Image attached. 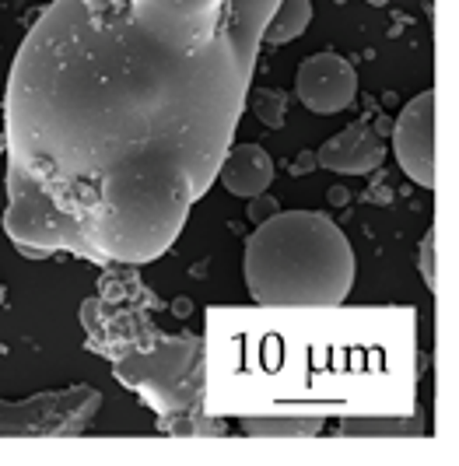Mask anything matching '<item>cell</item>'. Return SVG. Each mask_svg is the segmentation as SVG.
Wrapping results in <instances>:
<instances>
[{
  "label": "cell",
  "mask_w": 459,
  "mask_h": 466,
  "mask_svg": "<svg viewBox=\"0 0 459 466\" xmlns=\"http://www.w3.org/2000/svg\"><path fill=\"white\" fill-rule=\"evenodd\" d=\"M207 414H411L403 309H242L210 319Z\"/></svg>",
  "instance_id": "2"
},
{
  "label": "cell",
  "mask_w": 459,
  "mask_h": 466,
  "mask_svg": "<svg viewBox=\"0 0 459 466\" xmlns=\"http://www.w3.org/2000/svg\"><path fill=\"white\" fill-rule=\"evenodd\" d=\"M246 102L253 106V113L263 119L267 127H274V130L277 127H284V95L280 92H270V88H253Z\"/></svg>",
  "instance_id": "14"
},
{
  "label": "cell",
  "mask_w": 459,
  "mask_h": 466,
  "mask_svg": "<svg viewBox=\"0 0 459 466\" xmlns=\"http://www.w3.org/2000/svg\"><path fill=\"white\" fill-rule=\"evenodd\" d=\"M316 165H320L316 162V155H299V158H295V172H299V176L301 172H312Z\"/></svg>",
  "instance_id": "17"
},
{
  "label": "cell",
  "mask_w": 459,
  "mask_h": 466,
  "mask_svg": "<svg viewBox=\"0 0 459 466\" xmlns=\"http://www.w3.org/2000/svg\"><path fill=\"white\" fill-rule=\"evenodd\" d=\"M274 214H277L274 197H263V193H260V197L250 200V221H256V225H260V221H267V218H274Z\"/></svg>",
  "instance_id": "16"
},
{
  "label": "cell",
  "mask_w": 459,
  "mask_h": 466,
  "mask_svg": "<svg viewBox=\"0 0 459 466\" xmlns=\"http://www.w3.org/2000/svg\"><path fill=\"white\" fill-rule=\"evenodd\" d=\"M102 397L92 386H70L60 393L0 400V439H67L81 435L98 414Z\"/></svg>",
  "instance_id": "5"
},
{
  "label": "cell",
  "mask_w": 459,
  "mask_h": 466,
  "mask_svg": "<svg viewBox=\"0 0 459 466\" xmlns=\"http://www.w3.org/2000/svg\"><path fill=\"white\" fill-rule=\"evenodd\" d=\"M312 22V0H277L274 15L263 25V43L284 46L291 39H299Z\"/></svg>",
  "instance_id": "13"
},
{
  "label": "cell",
  "mask_w": 459,
  "mask_h": 466,
  "mask_svg": "<svg viewBox=\"0 0 459 466\" xmlns=\"http://www.w3.org/2000/svg\"><path fill=\"white\" fill-rule=\"evenodd\" d=\"M4 295H7V291H4V284H0V305H4Z\"/></svg>",
  "instance_id": "20"
},
{
  "label": "cell",
  "mask_w": 459,
  "mask_h": 466,
  "mask_svg": "<svg viewBox=\"0 0 459 466\" xmlns=\"http://www.w3.org/2000/svg\"><path fill=\"white\" fill-rule=\"evenodd\" d=\"M341 435H347V439H354V435H362V439H386V435H421L424 431V420H421V414L417 410H411V414H358V418H347L341 428H337Z\"/></svg>",
  "instance_id": "12"
},
{
  "label": "cell",
  "mask_w": 459,
  "mask_h": 466,
  "mask_svg": "<svg viewBox=\"0 0 459 466\" xmlns=\"http://www.w3.org/2000/svg\"><path fill=\"white\" fill-rule=\"evenodd\" d=\"M274 7L229 0L193 32L130 0H53L4 95V228L25 257H165L229 155Z\"/></svg>",
  "instance_id": "1"
},
{
  "label": "cell",
  "mask_w": 459,
  "mask_h": 466,
  "mask_svg": "<svg viewBox=\"0 0 459 466\" xmlns=\"http://www.w3.org/2000/svg\"><path fill=\"white\" fill-rule=\"evenodd\" d=\"M295 95L316 116L344 113L358 95V70L351 67V60H344L341 53H316L299 64Z\"/></svg>",
  "instance_id": "7"
},
{
  "label": "cell",
  "mask_w": 459,
  "mask_h": 466,
  "mask_svg": "<svg viewBox=\"0 0 459 466\" xmlns=\"http://www.w3.org/2000/svg\"><path fill=\"white\" fill-rule=\"evenodd\" d=\"M344 189H330V200H333V204H344Z\"/></svg>",
  "instance_id": "18"
},
{
  "label": "cell",
  "mask_w": 459,
  "mask_h": 466,
  "mask_svg": "<svg viewBox=\"0 0 459 466\" xmlns=\"http://www.w3.org/2000/svg\"><path fill=\"white\" fill-rule=\"evenodd\" d=\"M382 158H386V144L368 123L347 127L344 134L330 137L316 151V162L326 172H341V176H368L382 165Z\"/></svg>",
  "instance_id": "8"
},
{
  "label": "cell",
  "mask_w": 459,
  "mask_h": 466,
  "mask_svg": "<svg viewBox=\"0 0 459 466\" xmlns=\"http://www.w3.org/2000/svg\"><path fill=\"white\" fill-rule=\"evenodd\" d=\"M218 176H221L229 193L242 197V200H253L260 193H267V187L274 183V162L260 144H239V147H229Z\"/></svg>",
  "instance_id": "9"
},
{
  "label": "cell",
  "mask_w": 459,
  "mask_h": 466,
  "mask_svg": "<svg viewBox=\"0 0 459 466\" xmlns=\"http://www.w3.org/2000/svg\"><path fill=\"white\" fill-rule=\"evenodd\" d=\"M396 162L417 187L435 189V92H421L393 123Z\"/></svg>",
  "instance_id": "6"
},
{
  "label": "cell",
  "mask_w": 459,
  "mask_h": 466,
  "mask_svg": "<svg viewBox=\"0 0 459 466\" xmlns=\"http://www.w3.org/2000/svg\"><path fill=\"white\" fill-rule=\"evenodd\" d=\"M242 278L263 309H337L354 284V253L333 218L277 210L250 235Z\"/></svg>",
  "instance_id": "3"
},
{
  "label": "cell",
  "mask_w": 459,
  "mask_h": 466,
  "mask_svg": "<svg viewBox=\"0 0 459 466\" xmlns=\"http://www.w3.org/2000/svg\"><path fill=\"white\" fill-rule=\"evenodd\" d=\"M435 246H438V235L435 232H424V242H421V278H424V284H428L432 291H438Z\"/></svg>",
  "instance_id": "15"
},
{
  "label": "cell",
  "mask_w": 459,
  "mask_h": 466,
  "mask_svg": "<svg viewBox=\"0 0 459 466\" xmlns=\"http://www.w3.org/2000/svg\"><path fill=\"white\" fill-rule=\"evenodd\" d=\"M0 155H7V134L0 130Z\"/></svg>",
  "instance_id": "19"
},
{
  "label": "cell",
  "mask_w": 459,
  "mask_h": 466,
  "mask_svg": "<svg viewBox=\"0 0 459 466\" xmlns=\"http://www.w3.org/2000/svg\"><path fill=\"white\" fill-rule=\"evenodd\" d=\"M130 4L168 25H183L193 32H210L221 22L229 0H130Z\"/></svg>",
  "instance_id": "10"
},
{
  "label": "cell",
  "mask_w": 459,
  "mask_h": 466,
  "mask_svg": "<svg viewBox=\"0 0 459 466\" xmlns=\"http://www.w3.org/2000/svg\"><path fill=\"white\" fill-rule=\"evenodd\" d=\"M322 431L316 414H246L242 435L250 439H312Z\"/></svg>",
  "instance_id": "11"
},
{
  "label": "cell",
  "mask_w": 459,
  "mask_h": 466,
  "mask_svg": "<svg viewBox=\"0 0 459 466\" xmlns=\"http://www.w3.org/2000/svg\"><path fill=\"white\" fill-rule=\"evenodd\" d=\"M204 340L193 333L155 337L148 348H127L113 354V372L123 386L138 390L161 418V431L183 435H225V424L204 410L207 354Z\"/></svg>",
  "instance_id": "4"
}]
</instances>
